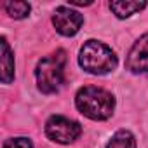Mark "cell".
<instances>
[{
    "instance_id": "cell-7",
    "label": "cell",
    "mask_w": 148,
    "mask_h": 148,
    "mask_svg": "<svg viewBox=\"0 0 148 148\" xmlns=\"http://www.w3.org/2000/svg\"><path fill=\"white\" fill-rule=\"evenodd\" d=\"M0 49H2V54H0V63H2L0 77H2L4 84H11L12 79H14V56H12L11 47H9V44L4 37L0 40Z\"/></svg>"
},
{
    "instance_id": "cell-10",
    "label": "cell",
    "mask_w": 148,
    "mask_h": 148,
    "mask_svg": "<svg viewBox=\"0 0 148 148\" xmlns=\"http://www.w3.org/2000/svg\"><path fill=\"white\" fill-rule=\"evenodd\" d=\"M4 9L7 11V14L14 19H23L30 14V4L28 2H21V0H18V2H5L4 4Z\"/></svg>"
},
{
    "instance_id": "cell-4",
    "label": "cell",
    "mask_w": 148,
    "mask_h": 148,
    "mask_svg": "<svg viewBox=\"0 0 148 148\" xmlns=\"http://www.w3.org/2000/svg\"><path fill=\"white\" fill-rule=\"evenodd\" d=\"M82 132V127L79 122L70 120L63 115H52L45 122V134L51 141H56L59 145H70L73 143Z\"/></svg>"
},
{
    "instance_id": "cell-11",
    "label": "cell",
    "mask_w": 148,
    "mask_h": 148,
    "mask_svg": "<svg viewBox=\"0 0 148 148\" xmlns=\"http://www.w3.org/2000/svg\"><path fill=\"white\" fill-rule=\"evenodd\" d=\"M4 148H33L28 138H12L4 143Z\"/></svg>"
},
{
    "instance_id": "cell-6",
    "label": "cell",
    "mask_w": 148,
    "mask_h": 148,
    "mask_svg": "<svg viewBox=\"0 0 148 148\" xmlns=\"http://www.w3.org/2000/svg\"><path fill=\"white\" fill-rule=\"evenodd\" d=\"M125 64L132 73L148 71V33L139 37L138 42L131 47Z\"/></svg>"
},
{
    "instance_id": "cell-9",
    "label": "cell",
    "mask_w": 148,
    "mask_h": 148,
    "mask_svg": "<svg viewBox=\"0 0 148 148\" xmlns=\"http://www.w3.org/2000/svg\"><path fill=\"white\" fill-rule=\"evenodd\" d=\"M106 148H136V139H134L132 132H129L125 129H120L112 136Z\"/></svg>"
},
{
    "instance_id": "cell-2",
    "label": "cell",
    "mask_w": 148,
    "mask_h": 148,
    "mask_svg": "<svg viewBox=\"0 0 148 148\" xmlns=\"http://www.w3.org/2000/svg\"><path fill=\"white\" fill-rule=\"evenodd\" d=\"M79 63L89 73L105 75L117 68V56L106 44L98 40H87L80 49Z\"/></svg>"
},
{
    "instance_id": "cell-3",
    "label": "cell",
    "mask_w": 148,
    "mask_h": 148,
    "mask_svg": "<svg viewBox=\"0 0 148 148\" xmlns=\"http://www.w3.org/2000/svg\"><path fill=\"white\" fill-rule=\"evenodd\" d=\"M64 63H66V56L63 51H58L56 54H51L38 61L35 77H37L38 89L42 92L52 94L61 89L64 82Z\"/></svg>"
},
{
    "instance_id": "cell-5",
    "label": "cell",
    "mask_w": 148,
    "mask_h": 148,
    "mask_svg": "<svg viewBox=\"0 0 148 148\" xmlns=\"http://www.w3.org/2000/svg\"><path fill=\"white\" fill-rule=\"evenodd\" d=\"M82 23H84L82 14L66 7V5L58 7L54 11V16H52V25H54L56 32L64 35V37H73L80 30Z\"/></svg>"
},
{
    "instance_id": "cell-1",
    "label": "cell",
    "mask_w": 148,
    "mask_h": 148,
    "mask_svg": "<svg viewBox=\"0 0 148 148\" xmlns=\"http://www.w3.org/2000/svg\"><path fill=\"white\" fill-rule=\"evenodd\" d=\"M75 105L82 115H86L92 120H106L113 113L115 99L108 91H105L101 87L87 86L77 92Z\"/></svg>"
},
{
    "instance_id": "cell-8",
    "label": "cell",
    "mask_w": 148,
    "mask_h": 148,
    "mask_svg": "<svg viewBox=\"0 0 148 148\" xmlns=\"http://www.w3.org/2000/svg\"><path fill=\"white\" fill-rule=\"evenodd\" d=\"M145 7H146V2H110V9L120 19L129 18Z\"/></svg>"
}]
</instances>
